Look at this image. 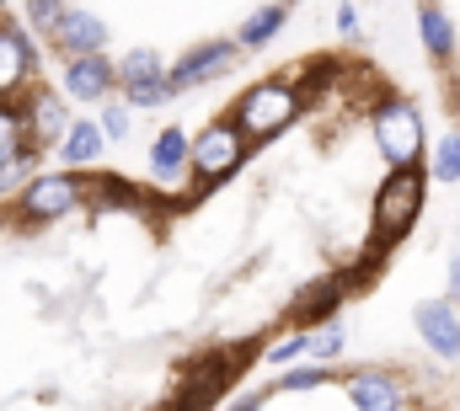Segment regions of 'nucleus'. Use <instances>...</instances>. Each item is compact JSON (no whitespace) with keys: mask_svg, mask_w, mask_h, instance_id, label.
I'll return each instance as SVG.
<instances>
[{"mask_svg":"<svg viewBox=\"0 0 460 411\" xmlns=\"http://www.w3.org/2000/svg\"><path fill=\"white\" fill-rule=\"evenodd\" d=\"M113 86H118V75L102 54H86V59H70L65 65V92L81 97V102H102Z\"/></svg>","mask_w":460,"mask_h":411,"instance_id":"nucleus-2","label":"nucleus"},{"mask_svg":"<svg viewBox=\"0 0 460 411\" xmlns=\"http://www.w3.org/2000/svg\"><path fill=\"white\" fill-rule=\"evenodd\" d=\"M102 150V123H70V134H65V166H86L92 155Z\"/></svg>","mask_w":460,"mask_h":411,"instance_id":"nucleus-4","label":"nucleus"},{"mask_svg":"<svg viewBox=\"0 0 460 411\" xmlns=\"http://www.w3.org/2000/svg\"><path fill=\"white\" fill-rule=\"evenodd\" d=\"M27 75H32V48H27V38L11 32V27H0V97L16 92Z\"/></svg>","mask_w":460,"mask_h":411,"instance_id":"nucleus-3","label":"nucleus"},{"mask_svg":"<svg viewBox=\"0 0 460 411\" xmlns=\"http://www.w3.org/2000/svg\"><path fill=\"white\" fill-rule=\"evenodd\" d=\"M81 204V177H38L27 193H22V214L27 219H59L65 208Z\"/></svg>","mask_w":460,"mask_h":411,"instance_id":"nucleus-1","label":"nucleus"}]
</instances>
